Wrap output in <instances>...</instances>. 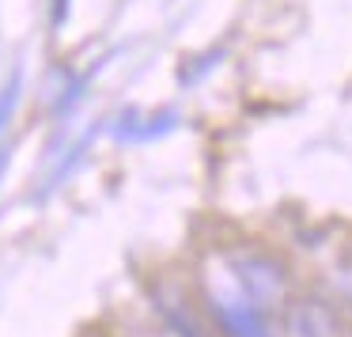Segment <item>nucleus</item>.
I'll return each mask as SVG.
<instances>
[{"mask_svg":"<svg viewBox=\"0 0 352 337\" xmlns=\"http://www.w3.org/2000/svg\"><path fill=\"white\" fill-rule=\"evenodd\" d=\"M19 99H23V72H12L4 84H0V140H4V133H8L12 118H16L19 110Z\"/></svg>","mask_w":352,"mask_h":337,"instance_id":"5","label":"nucleus"},{"mask_svg":"<svg viewBox=\"0 0 352 337\" xmlns=\"http://www.w3.org/2000/svg\"><path fill=\"white\" fill-rule=\"evenodd\" d=\"M228 261L235 269L243 292L250 296V303L258 307L261 314H280L292 299V276L284 269V261L269 250H254V246H239V250H228Z\"/></svg>","mask_w":352,"mask_h":337,"instance_id":"2","label":"nucleus"},{"mask_svg":"<svg viewBox=\"0 0 352 337\" xmlns=\"http://www.w3.org/2000/svg\"><path fill=\"white\" fill-rule=\"evenodd\" d=\"M201 303L212 314L216 329L223 337H273L269 334V318L243 292L228 254H212L201 265Z\"/></svg>","mask_w":352,"mask_h":337,"instance_id":"1","label":"nucleus"},{"mask_svg":"<svg viewBox=\"0 0 352 337\" xmlns=\"http://www.w3.org/2000/svg\"><path fill=\"white\" fill-rule=\"evenodd\" d=\"M333 292H337V299H341V303L352 311V254L337 261V269H333Z\"/></svg>","mask_w":352,"mask_h":337,"instance_id":"6","label":"nucleus"},{"mask_svg":"<svg viewBox=\"0 0 352 337\" xmlns=\"http://www.w3.org/2000/svg\"><path fill=\"white\" fill-rule=\"evenodd\" d=\"M160 311H163V318H167V326L175 329V337H208L205 326L197 322V311H193L178 292L175 296H160Z\"/></svg>","mask_w":352,"mask_h":337,"instance_id":"4","label":"nucleus"},{"mask_svg":"<svg viewBox=\"0 0 352 337\" xmlns=\"http://www.w3.org/2000/svg\"><path fill=\"white\" fill-rule=\"evenodd\" d=\"M280 314H284V337H341L337 311L318 296L288 299V307Z\"/></svg>","mask_w":352,"mask_h":337,"instance_id":"3","label":"nucleus"}]
</instances>
